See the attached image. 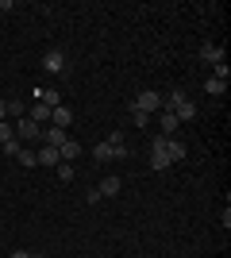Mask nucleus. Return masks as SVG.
I'll return each instance as SVG.
<instances>
[{"instance_id":"obj_1","label":"nucleus","mask_w":231,"mask_h":258,"mask_svg":"<svg viewBox=\"0 0 231 258\" xmlns=\"http://www.w3.org/2000/svg\"><path fill=\"white\" fill-rule=\"evenodd\" d=\"M135 112H146V116H154V112H162V93H154V89H143L139 97L131 100Z\"/></svg>"},{"instance_id":"obj_2","label":"nucleus","mask_w":231,"mask_h":258,"mask_svg":"<svg viewBox=\"0 0 231 258\" xmlns=\"http://www.w3.org/2000/svg\"><path fill=\"white\" fill-rule=\"evenodd\" d=\"M170 166H174V162H170V154H166V139L162 135H158V139L150 143V170H170Z\"/></svg>"},{"instance_id":"obj_3","label":"nucleus","mask_w":231,"mask_h":258,"mask_svg":"<svg viewBox=\"0 0 231 258\" xmlns=\"http://www.w3.org/2000/svg\"><path fill=\"white\" fill-rule=\"evenodd\" d=\"M43 74H66V54L62 50H46L43 54Z\"/></svg>"},{"instance_id":"obj_4","label":"nucleus","mask_w":231,"mask_h":258,"mask_svg":"<svg viewBox=\"0 0 231 258\" xmlns=\"http://www.w3.org/2000/svg\"><path fill=\"white\" fill-rule=\"evenodd\" d=\"M66 139H69V135H66L62 127H54V123H46L43 135H39V143H43V147H54V151H58V147H62Z\"/></svg>"},{"instance_id":"obj_5","label":"nucleus","mask_w":231,"mask_h":258,"mask_svg":"<svg viewBox=\"0 0 231 258\" xmlns=\"http://www.w3.org/2000/svg\"><path fill=\"white\" fill-rule=\"evenodd\" d=\"M39 135H43V127H39V123H35V119H27V116H23V119H16V139H39Z\"/></svg>"},{"instance_id":"obj_6","label":"nucleus","mask_w":231,"mask_h":258,"mask_svg":"<svg viewBox=\"0 0 231 258\" xmlns=\"http://www.w3.org/2000/svg\"><path fill=\"white\" fill-rule=\"evenodd\" d=\"M50 123H54V127H62V131H69V123H73V108L58 104L54 112H50Z\"/></svg>"},{"instance_id":"obj_7","label":"nucleus","mask_w":231,"mask_h":258,"mask_svg":"<svg viewBox=\"0 0 231 258\" xmlns=\"http://www.w3.org/2000/svg\"><path fill=\"white\" fill-rule=\"evenodd\" d=\"M58 158L73 166V162L81 158V143H77V139H66V143H62V147H58Z\"/></svg>"},{"instance_id":"obj_8","label":"nucleus","mask_w":231,"mask_h":258,"mask_svg":"<svg viewBox=\"0 0 231 258\" xmlns=\"http://www.w3.org/2000/svg\"><path fill=\"white\" fill-rule=\"evenodd\" d=\"M35 104L58 108V104H62V93H58V89H35Z\"/></svg>"},{"instance_id":"obj_9","label":"nucleus","mask_w":231,"mask_h":258,"mask_svg":"<svg viewBox=\"0 0 231 258\" xmlns=\"http://www.w3.org/2000/svg\"><path fill=\"white\" fill-rule=\"evenodd\" d=\"M120 189H123V181L116 177V173H108V177H104V181L97 185V197H116Z\"/></svg>"},{"instance_id":"obj_10","label":"nucleus","mask_w":231,"mask_h":258,"mask_svg":"<svg viewBox=\"0 0 231 258\" xmlns=\"http://www.w3.org/2000/svg\"><path fill=\"white\" fill-rule=\"evenodd\" d=\"M200 58H204L208 66H220V62H227V58H223V46H216V43L200 46Z\"/></svg>"},{"instance_id":"obj_11","label":"nucleus","mask_w":231,"mask_h":258,"mask_svg":"<svg viewBox=\"0 0 231 258\" xmlns=\"http://www.w3.org/2000/svg\"><path fill=\"white\" fill-rule=\"evenodd\" d=\"M174 116H177V123H189V119H197V104H193V100H181V104L174 108Z\"/></svg>"},{"instance_id":"obj_12","label":"nucleus","mask_w":231,"mask_h":258,"mask_svg":"<svg viewBox=\"0 0 231 258\" xmlns=\"http://www.w3.org/2000/svg\"><path fill=\"white\" fill-rule=\"evenodd\" d=\"M50 112H54V108H46V104H35L31 112H27V119H35L39 127H46V123H50Z\"/></svg>"},{"instance_id":"obj_13","label":"nucleus","mask_w":231,"mask_h":258,"mask_svg":"<svg viewBox=\"0 0 231 258\" xmlns=\"http://www.w3.org/2000/svg\"><path fill=\"white\" fill-rule=\"evenodd\" d=\"M158 116H162V139H174V131L181 127L177 116H174V112H158Z\"/></svg>"},{"instance_id":"obj_14","label":"nucleus","mask_w":231,"mask_h":258,"mask_svg":"<svg viewBox=\"0 0 231 258\" xmlns=\"http://www.w3.org/2000/svg\"><path fill=\"white\" fill-rule=\"evenodd\" d=\"M166 154H170V162H181V158H185V143H181V139H166Z\"/></svg>"},{"instance_id":"obj_15","label":"nucleus","mask_w":231,"mask_h":258,"mask_svg":"<svg viewBox=\"0 0 231 258\" xmlns=\"http://www.w3.org/2000/svg\"><path fill=\"white\" fill-rule=\"evenodd\" d=\"M35 162H39V166H58V162H62V158H58V151H54V147H39V154H35Z\"/></svg>"},{"instance_id":"obj_16","label":"nucleus","mask_w":231,"mask_h":258,"mask_svg":"<svg viewBox=\"0 0 231 258\" xmlns=\"http://www.w3.org/2000/svg\"><path fill=\"white\" fill-rule=\"evenodd\" d=\"M204 93H208V97H220V93H227V81H220V77H208V81H204Z\"/></svg>"},{"instance_id":"obj_17","label":"nucleus","mask_w":231,"mask_h":258,"mask_svg":"<svg viewBox=\"0 0 231 258\" xmlns=\"http://www.w3.org/2000/svg\"><path fill=\"white\" fill-rule=\"evenodd\" d=\"M93 158H97L100 166H104V162H112V147H108V143H97V147H93Z\"/></svg>"},{"instance_id":"obj_18","label":"nucleus","mask_w":231,"mask_h":258,"mask_svg":"<svg viewBox=\"0 0 231 258\" xmlns=\"http://www.w3.org/2000/svg\"><path fill=\"white\" fill-rule=\"evenodd\" d=\"M27 116V104L23 100H8V119H23Z\"/></svg>"},{"instance_id":"obj_19","label":"nucleus","mask_w":231,"mask_h":258,"mask_svg":"<svg viewBox=\"0 0 231 258\" xmlns=\"http://www.w3.org/2000/svg\"><path fill=\"white\" fill-rule=\"evenodd\" d=\"M8 139H16V123H8V119H0V147Z\"/></svg>"},{"instance_id":"obj_20","label":"nucleus","mask_w":231,"mask_h":258,"mask_svg":"<svg viewBox=\"0 0 231 258\" xmlns=\"http://www.w3.org/2000/svg\"><path fill=\"white\" fill-rule=\"evenodd\" d=\"M16 162H20V166H39V162H35V151H27V147L16 154Z\"/></svg>"},{"instance_id":"obj_21","label":"nucleus","mask_w":231,"mask_h":258,"mask_svg":"<svg viewBox=\"0 0 231 258\" xmlns=\"http://www.w3.org/2000/svg\"><path fill=\"white\" fill-rule=\"evenodd\" d=\"M58 177H62V181H73V166H69V162H58Z\"/></svg>"},{"instance_id":"obj_22","label":"nucleus","mask_w":231,"mask_h":258,"mask_svg":"<svg viewBox=\"0 0 231 258\" xmlns=\"http://www.w3.org/2000/svg\"><path fill=\"white\" fill-rule=\"evenodd\" d=\"M20 151H23V143H20V139H8V143H4V154H8V158H16Z\"/></svg>"},{"instance_id":"obj_23","label":"nucleus","mask_w":231,"mask_h":258,"mask_svg":"<svg viewBox=\"0 0 231 258\" xmlns=\"http://www.w3.org/2000/svg\"><path fill=\"white\" fill-rule=\"evenodd\" d=\"M227 74H231V70H227V62H220V66H212V77H220V81H227Z\"/></svg>"},{"instance_id":"obj_24","label":"nucleus","mask_w":231,"mask_h":258,"mask_svg":"<svg viewBox=\"0 0 231 258\" xmlns=\"http://www.w3.org/2000/svg\"><path fill=\"white\" fill-rule=\"evenodd\" d=\"M131 119H135V127H146V123H150V116H146V112H135V108H131Z\"/></svg>"},{"instance_id":"obj_25","label":"nucleus","mask_w":231,"mask_h":258,"mask_svg":"<svg viewBox=\"0 0 231 258\" xmlns=\"http://www.w3.org/2000/svg\"><path fill=\"white\" fill-rule=\"evenodd\" d=\"M0 119H8V100H0Z\"/></svg>"},{"instance_id":"obj_26","label":"nucleus","mask_w":231,"mask_h":258,"mask_svg":"<svg viewBox=\"0 0 231 258\" xmlns=\"http://www.w3.org/2000/svg\"><path fill=\"white\" fill-rule=\"evenodd\" d=\"M8 258H31V254H27V250H12Z\"/></svg>"},{"instance_id":"obj_27","label":"nucleus","mask_w":231,"mask_h":258,"mask_svg":"<svg viewBox=\"0 0 231 258\" xmlns=\"http://www.w3.org/2000/svg\"><path fill=\"white\" fill-rule=\"evenodd\" d=\"M31 258H46V254H31Z\"/></svg>"}]
</instances>
